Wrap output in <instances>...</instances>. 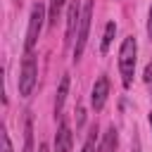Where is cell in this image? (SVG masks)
I'll list each match as a JSON object with an SVG mask.
<instances>
[{
  "mask_svg": "<svg viewBox=\"0 0 152 152\" xmlns=\"http://www.w3.org/2000/svg\"><path fill=\"white\" fill-rule=\"evenodd\" d=\"M81 12H83V7L78 5V0H71V5H69V10H66V43H71L74 36H76V31H78Z\"/></svg>",
  "mask_w": 152,
  "mask_h": 152,
  "instance_id": "6",
  "label": "cell"
},
{
  "mask_svg": "<svg viewBox=\"0 0 152 152\" xmlns=\"http://www.w3.org/2000/svg\"><path fill=\"white\" fill-rule=\"evenodd\" d=\"M150 95H152V83H150Z\"/></svg>",
  "mask_w": 152,
  "mask_h": 152,
  "instance_id": "19",
  "label": "cell"
},
{
  "mask_svg": "<svg viewBox=\"0 0 152 152\" xmlns=\"http://www.w3.org/2000/svg\"><path fill=\"white\" fill-rule=\"evenodd\" d=\"M114 33H116V24H114V21H107V26H104V36H102V45H100V48H102V52H107V50H109Z\"/></svg>",
  "mask_w": 152,
  "mask_h": 152,
  "instance_id": "12",
  "label": "cell"
},
{
  "mask_svg": "<svg viewBox=\"0 0 152 152\" xmlns=\"http://www.w3.org/2000/svg\"><path fill=\"white\" fill-rule=\"evenodd\" d=\"M0 142H2V152H12V142H10V135L5 128H0Z\"/></svg>",
  "mask_w": 152,
  "mask_h": 152,
  "instance_id": "14",
  "label": "cell"
},
{
  "mask_svg": "<svg viewBox=\"0 0 152 152\" xmlns=\"http://www.w3.org/2000/svg\"><path fill=\"white\" fill-rule=\"evenodd\" d=\"M147 121H150V126H152V114H150V116H147Z\"/></svg>",
  "mask_w": 152,
  "mask_h": 152,
  "instance_id": "18",
  "label": "cell"
},
{
  "mask_svg": "<svg viewBox=\"0 0 152 152\" xmlns=\"http://www.w3.org/2000/svg\"><path fill=\"white\" fill-rule=\"evenodd\" d=\"M95 147H97V126L90 128V133H88V138H86L81 152H95Z\"/></svg>",
  "mask_w": 152,
  "mask_h": 152,
  "instance_id": "13",
  "label": "cell"
},
{
  "mask_svg": "<svg viewBox=\"0 0 152 152\" xmlns=\"http://www.w3.org/2000/svg\"><path fill=\"white\" fill-rule=\"evenodd\" d=\"M43 19H45V7L40 2H36L31 7V17H28V28H26V40H24V50L26 52H33L36 43H38V36H40V28H43Z\"/></svg>",
  "mask_w": 152,
  "mask_h": 152,
  "instance_id": "3",
  "label": "cell"
},
{
  "mask_svg": "<svg viewBox=\"0 0 152 152\" xmlns=\"http://www.w3.org/2000/svg\"><path fill=\"white\" fill-rule=\"evenodd\" d=\"M142 78H145L147 83H152V62H150V64L145 66V74H142Z\"/></svg>",
  "mask_w": 152,
  "mask_h": 152,
  "instance_id": "15",
  "label": "cell"
},
{
  "mask_svg": "<svg viewBox=\"0 0 152 152\" xmlns=\"http://www.w3.org/2000/svg\"><path fill=\"white\" fill-rule=\"evenodd\" d=\"M38 152H48V145H45V142H40V145H38Z\"/></svg>",
  "mask_w": 152,
  "mask_h": 152,
  "instance_id": "17",
  "label": "cell"
},
{
  "mask_svg": "<svg viewBox=\"0 0 152 152\" xmlns=\"http://www.w3.org/2000/svg\"><path fill=\"white\" fill-rule=\"evenodd\" d=\"M90 19H93V2H86V5H83V12H81V24H78V31H76L74 62H78V59H81V55H83V50H86L88 33H90Z\"/></svg>",
  "mask_w": 152,
  "mask_h": 152,
  "instance_id": "4",
  "label": "cell"
},
{
  "mask_svg": "<svg viewBox=\"0 0 152 152\" xmlns=\"http://www.w3.org/2000/svg\"><path fill=\"white\" fill-rule=\"evenodd\" d=\"M147 36L152 38V5H150V17H147Z\"/></svg>",
  "mask_w": 152,
  "mask_h": 152,
  "instance_id": "16",
  "label": "cell"
},
{
  "mask_svg": "<svg viewBox=\"0 0 152 152\" xmlns=\"http://www.w3.org/2000/svg\"><path fill=\"white\" fill-rule=\"evenodd\" d=\"M116 140H119L116 128H114V126H109V128H107V133H104V140L100 142V150H97V152H116Z\"/></svg>",
  "mask_w": 152,
  "mask_h": 152,
  "instance_id": "9",
  "label": "cell"
},
{
  "mask_svg": "<svg viewBox=\"0 0 152 152\" xmlns=\"http://www.w3.org/2000/svg\"><path fill=\"white\" fill-rule=\"evenodd\" d=\"M135 55H138V43L133 36H126L119 50V71H121V83L128 88L133 83V71H135Z\"/></svg>",
  "mask_w": 152,
  "mask_h": 152,
  "instance_id": "1",
  "label": "cell"
},
{
  "mask_svg": "<svg viewBox=\"0 0 152 152\" xmlns=\"http://www.w3.org/2000/svg\"><path fill=\"white\" fill-rule=\"evenodd\" d=\"M24 152H33V121L26 116L24 121Z\"/></svg>",
  "mask_w": 152,
  "mask_h": 152,
  "instance_id": "10",
  "label": "cell"
},
{
  "mask_svg": "<svg viewBox=\"0 0 152 152\" xmlns=\"http://www.w3.org/2000/svg\"><path fill=\"white\" fill-rule=\"evenodd\" d=\"M71 128L66 121H59V128H57V135H55V152H71Z\"/></svg>",
  "mask_w": 152,
  "mask_h": 152,
  "instance_id": "7",
  "label": "cell"
},
{
  "mask_svg": "<svg viewBox=\"0 0 152 152\" xmlns=\"http://www.w3.org/2000/svg\"><path fill=\"white\" fill-rule=\"evenodd\" d=\"M36 81H38V64H36L33 52H26L24 62H21V69H19V95L28 97L36 88Z\"/></svg>",
  "mask_w": 152,
  "mask_h": 152,
  "instance_id": "2",
  "label": "cell"
},
{
  "mask_svg": "<svg viewBox=\"0 0 152 152\" xmlns=\"http://www.w3.org/2000/svg\"><path fill=\"white\" fill-rule=\"evenodd\" d=\"M66 95H69V76H62V81L57 86V97H55V116L62 114V107H64Z\"/></svg>",
  "mask_w": 152,
  "mask_h": 152,
  "instance_id": "8",
  "label": "cell"
},
{
  "mask_svg": "<svg viewBox=\"0 0 152 152\" xmlns=\"http://www.w3.org/2000/svg\"><path fill=\"white\" fill-rule=\"evenodd\" d=\"M64 2H66V0H50V10H48V24H50V26H55V24H57L59 12H62Z\"/></svg>",
  "mask_w": 152,
  "mask_h": 152,
  "instance_id": "11",
  "label": "cell"
},
{
  "mask_svg": "<svg viewBox=\"0 0 152 152\" xmlns=\"http://www.w3.org/2000/svg\"><path fill=\"white\" fill-rule=\"evenodd\" d=\"M107 95H109V78H107V76H100V78L95 81L93 90H90V104H93L95 112H100V109L104 107Z\"/></svg>",
  "mask_w": 152,
  "mask_h": 152,
  "instance_id": "5",
  "label": "cell"
}]
</instances>
